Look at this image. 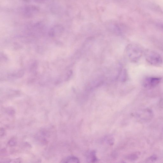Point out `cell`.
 Instances as JSON below:
<instances>
[{
  "mask_svg": "<svg viewBox=\"0 0 163 163\" xmlns=\"http://www.w3.org/2000/svg\"><path fill=\"white\" fill-rule=\"evenodd\" d=\"M34 1L37 3H42L45 2L47 0H34Z\"/></svg>",
  "mask_w": 163,
  "mask_h": 163,
  "instance_id": "8992f818",
  "label": "cell"
},
{
  "mask_svg": "<svg viewBox=\"0 0 163 163\" xmlns=\"http://www.w3.org/2000/svg\"><path fill=\"white\" fill-rule=\"evenodd\" d=\"M161 78L158 77H148L144 80L143 85L147 88H152L158 85Z\"/></svg>",
  "mask_w": 163,
  "mask_h": 163,
  "instance_id": "277c9868",
  "label": "cell"
},
{
  "mask_svg": "<svg viewBox=\"0 0 163 163\" xmlns=\"http://www.w3.org/2000/svg\"><path fill=\"white\" fill-rule=\"evenodd\" d=\"M126 52L129 59L131 62H136L141 58L143 50L140 45L135 43H131L127 47Z\"/></svg>",
  "mask_w": 163,
  "mask_h": 163,
  "instance_id": "6da1fadb",
  "label": "cell"
},
{
  "mask_svg": "<svg viewBox=\"0 0 163 163\" xmlns=\"http://www.w3.org/2000/svg\"><path fill=\"white\" fill-rule=\"evenodd\" d=\"M39 11L38 7L33 5L26 6L22 10L23 15L27 17H31L35 15L38 13Z\"/></svg>",
  "mask_w": 163,
  "mask_h": 163,
  "instance_id": "3957f363",
  "label": "cell"
},
{
  "mask_svg": "<svg viewBox=\"0 0 163 163\" xmlns=\"http://www.w3.org/2000/svg\"><path fill=\"white\" fill-rule=\"evenodd\" d=\"M146 61L152 65L158 66L162 63L161 56L158 52L151 50H147L145 52Z\"/></svg>",
  "mask_w": 163,
  "mask_h": 163,
  "instance_id": "7a4b0ae2",
  "label": "cell"
},
{
  "mask_svg": "<svg viewBox=\"0 0 163 163\" xmlns=\"http://www.w3.org/2000/svg\"><path fill=\"white\" fill-rule=\"evenodd\" d=\"M62 163H78V159L74 157H69L64 159L61 162Z\"/></svg>",
  "mask_w": 163,
  "mask_h": 163,
  "instance_id": "5b68a950",
  "label": "cell"
}]
</instances>
